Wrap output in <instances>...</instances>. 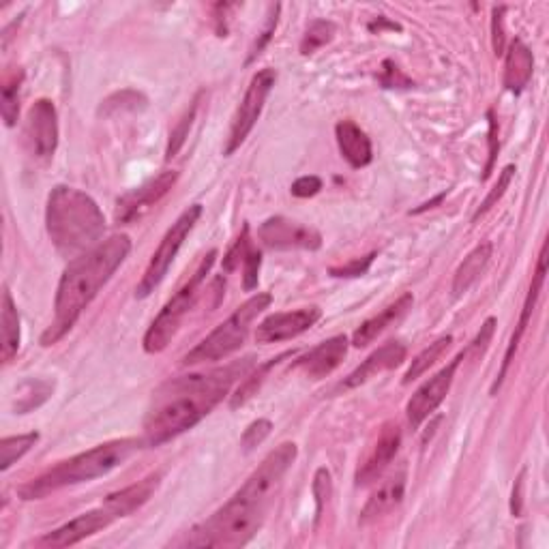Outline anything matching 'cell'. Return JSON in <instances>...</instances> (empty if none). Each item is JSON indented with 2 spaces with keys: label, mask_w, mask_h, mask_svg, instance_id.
I'll list each match as a JSON object with an SVG mask.
<instances>
[{
  "label": "cell",
  "mask_w": 549,
  "mask_h": 549,
  "mask_svg": "<svg viewBox=\"0 0 549 549\" xmlns=\"http://www.w3.org/2000/svg\"><path fill=\"white\" fill-rule=\"evenodd\" d=\"M279 487L262 472H251L224 507L187 534L189 547H241L256 537Z\"/></svg>",
  "instance_id": "3957f363"
},
{
  "label": "cell",
  "mask_w": 549,
  "mask_h": 549,
  "mask_svg": "<svg viewBox=\"0 0 549 549\" xmlns=\"http://www.w3.org/2000/svg\"><path fill=\"white\" fill-rule=\"evenodd\" d=\"M399 444H402V429H399V425L397 423L384 425L372 453L367 455L359 472H356V485H367L376 481L380 474L391 466V462L399 451Z\"/></svg>",
  "instance_id": "e0dca14e"
},
{
  "label": "cell",
  "mask_w": 549,
  "mask_h": 549,
  "mask_svg": "<svg viewBox=\"0 0 549 549\" xmlns=\"http://www.w3.org/2000/svg\"><path fill=\"white\" fill-rule=\"evenodd\" d=\"M46 228L58 254L76 260L101 243L106 217L99 204L84 191L56 185L48 196Z\"/></svg>",
  "instance_id": "277c9868"
},
{
  "label": "cell",
  "mask_w": 549,
  "mask_h": 549,
  "mask_svg": "<svg viewBox=\"0 0 549 549\" xmlns=\"http://www.w3.org/2000/svg\"><path fill=\"white\" fill-rule=\"evenodd\" d=\"M314 496H316V502H318V509H316V515L320 517L322 515V509H324V500H329L331 496V472L326 468H320L316 472V479H314Z\"/></svg>",
  "instance_id": "b9f144b4"
},
{
  "label": "cell",
  "mask_w": 549,
  "mask_h": 549,
  "mask_svg": "<svg viewBox=\"0 0 549 549\" xmlns=\"http://www.w3.org/2000/svg\"><path fill=\"white\" fill-rule=\"evenodd\" d=\"M196 108H198V103L194 101V106H191V110L181 118V121H178L176 129L170 133V144H168V151H166V159L170 161L172 157H176V153L181 151L187 136H189V127L191 123H194V118H196Z\"/></svg>",
  "instance_id": "836d02e7"
},
{
  "label": "cell",
  "mask_w": 549,
  "mask_h": 549,
  "mask_svg": "<svg viewBox=\"0 0 549 549\" xmlns=\"http://www.w3.org/2000/svg\"><path fill=\"white\" fill-rule=\"evenodd\" d=\"M320 189H322V181L318 176H301L292 183L290 191L296 198H311V196H316Z\"/></svg>",
  "instance_id": "7bdbcfd3"
},
{
  "label": "cell",
  "mask_w": 549,
  "mask_h": 549,
  "mask_svg": "<svg viewBox=\"0 0 549 549\" xmlns=\"http://www.w3.org/2000/svg\"><path fill=\"white\" fill-rule=\"evenodd\" d=\"M271 429H273V423L269 419H258L251 423L247 429H245V434L241 438V447L245 451H251V449H256L258 444H262L266 438H269L271 434Z\"/></svg>",
  "instance_id": "8d00e7d4"
},
{
  "label": "cell",
  "mask_w": 549,
  "mask_h": 549,
  "mask_svg": "<svg viewBox=\"0 0 549 549\" xmlns=\"http://www.w3.org/2000/svg\"><path fill=\"white\" fill-rule=\"evenodd\" d=\"M200 217H202V206L194 204V206H189V209L174 221L172 228L161 239L151 262H148V266H146V271H144L140 284L136 288L138 299H146V296L153 294L161 281L166 279L174 258L178 256V249L183 247L185 239L189 236V232L196 228Z\"/></svg>",
  "instance_id": "ba28073f"
},
{
  "label": "cell",
  "mask_w": 549,
  "mask_h": 549,
  "mask_svg": "<svg viewBox=\"0 0 549 549\" xmlns=\"http://www.w3.org/2000/svg\"><path fill=\"white\" fill-rule=\"evenodd\" d=\"M260 266H262V254L258 249L251 247L249 254L245 256V262H243V288L247 292H251L254 288H258V273H260Z\"/></svg>",
  "instance_id": "f35d334b"
},
{
  "label": "cell",
  "mask_w": 549,
  "mask_h": 549,
  "mask_svg": "<svg viewBox=\"0 0 549 549\" xmlns=\"http://www.w3.org/2000/svg\"><path fill=\"white\" fill-rule=\"evenodd\" d=\"M22 80H24V73L16 71L11 78L5 80V86H3V99H0V110H3V118H5L7 127H13L18 121Z\"/></svg>",
  "instance_id": "4dcf8cb0"
},
{
  "label": "cell",
  "mask_w": 549,
  "mask_h": 549,
  "mask_svg": "<svg viewBox=\"0 0 549 549\" xmlns=\"http://www.w3.org/2000/svg\"><path fill=\"white\" fill-rule=\"evenodd\" d=\"M376 258V251H372V254L365 256V258H356L344 266H333V269L329 271L333 277H361L369 271V266H372Z\"/></svg>",
  "instance_id": "ab89813d"
},
{
  "label": "cell",
  "mask_w": 549,
  "mask_h": 549,
  "mask_svg": "<svg viewBox=\"0 0 549 549\" xmlns=\"http://www.w3.org/2000/svg\"><path fill=\"white\" fill-rule=\"evenodd\" d=\"M112 99L118 101V103H112V101H108V99L103 101V106H101V112H103V114H110L112 110H125V108H129V110H138V108H144V106H146V97L140 95V93H136V91L116 93V95H112Z\"/></svg>",
  "instance_id": "d590c367"
},
{
  "label": "cell",
  "mask_w": 549,
  "mask_h": 549,
  "mask_svg": "<svg viewBox=\"0 0 549 549\" xmlns=\"http://www.w3.org/2000/svg\"><path fill=\"white\" fill-rule=\"evenodd\" d=\"M522 487H524V472L519 474V479H517V489H513V504H511V511H513V515H519V513H522Z\"/></svg>",
  "instance_id": "7dc6e473"
},
{
  "label": "cell",
  "mask_w": 549,
  "mask_h": 549,
  "mask_svg": "<svg viewBox=\"0 0 549 549\" xmlns=\"http://www.w3.org/2000/svg\"><path fill=\"white\" fill-rule=\"evenodd\" d=\"M545 275H547V241L543 243L541 247V254H539V262H537V271H534L532 275V284H530V290H528V296H526V303H524V309H522V318H519L517 326H515V333L509 341V348H507V354H504V361H502V367H500V372H498V378L494 382V387H492V393L496 395V391L502 387V382H504V376H507L509 372V367L513 363V356L517 352V346H519V341H522L526 329H528V322L532 318V311L534 307H537V301H539V296H541V290H543V284H545Z\"/></svg>",
  "instance_id": "2e32d148"
},
{
  "label": "cell",
  "mask_w": 549,
  "mask_h": 549,
  "mask_svg": "<svg viewBox=\"0 0 549 549\" xmlns=\"http://www.w3.org/2000/svg\"><path fill=\"white\" fill-rule=\"evenodd\" d=\"M335 35V24L329 22V20H316L311 22L309 28L303 35V41H301V54L303 56H309L314 54L316 50H320L322 46H326Z\"/></svg>",
  "instance_id": "1f68e13d"
},
{
  "label": "cell",
  "mask_w": 549,
  "mask_h": 549,
  "mask_svg": "<svg viewBox=\"0 0 549 549\" xmlns=\"http://www.w3.org/2000/svg\"><path fill=\"white\" fill-rule=\"evenodd\" d=\"M249 361V359H247ZM232 363L211 374L187 376L168 384V393L159 397V406L144 421V444L159 447L187 429L196 427L230 393L236 378H241L251 363Z\"/></svg>",
  "instance_id": "6da1fadb"
},
{
  "label": "cell",
  "mask_w": 549,
  "mask_h": 549,
  "mask_svg": "<svg viewBox=\"0 0 549 549\" xmlns=\"http://www.w3.org/2000/svg\"><path fill=\"white\" fill-rule=\"evenodd\" d=\"M251 249V239H249V226L243 228V234L236 239V243L230 247L228 254L224 256V271L226 273H234L239 269L241 262H245V256L249 254Z\"/></svg>",
  "instance_id": "e575fe53"
},
{
  "label": "cell",
  "mask_w": 549,
  "mask_h": 549,
  "mask_svg": "<svg viewBox=\"0 0 549 549\" xmlns=\"http://www.w3.org/2000/svg\"><path fill=\"white\" fill-rule=\"evenodd\" d=\"M20 350V314L11 299L9 288L3 292V329H0V359L5 365L13 361Z\"/></svg>",
  "instance_id": "484cf974"
},
{
  "label": "cell",
  "mask_w": 549,
  "mask_h": 549,
  "mask_svg": "<svg viewBox=\"0 0 549 549\" xmlns=\"http://www.w3.org/2000/svg\"><path fill=\"white\" fill-rule=\"evenodd\" d=\"M215 258H217V249L209 251V254L204 256V260L200 262L196 273L189 277L187 284L181 290H178L166 305H163V309L159 311V316L153 320L151 326H148V331L144 335V350L148 354H157V352H163L168 348V344L172 341V337L176 335V331L181 329L185 316L189 314L191 307L196 305L200 288H202V281L206 279V275L211 273Z\"/></svg>",
  "instance_id": "52a82bcc"
},
{
  "label": "cell",
  "mask_w": 549,
  "mask_h": 549,
  "mask_svg": "<svg viewBox=\"0 0 549 549\" xmlns=\"http://www.w3.org/2000/svg\"><path fill=\"white\" fill-rule=\"evenodd\" d=\"M494 329H496V318H487L485 324L481 326L477 339H474V344L470 348L474 352H477V354H479V350L483 352L487 348V344H489V339H492V335H494Z\"/></svg>",
  "instance_id": "f6af8a7d"
},
{
  "label": "cell",
  "mask_w": 549,
  "mask_h": 549,
  "mask_svg": "<svg viewBox=\"0 0 549 549\" xmlns=\"http://www.w3.org/2000/svg\"><path fill=\"white\" fill-rule=\"evenodd\" d=\"M380 82L384 88H410L412 82L404 76L402 71H399V67L393 63V61H384L382 63V73H380Z\"/></svg>",
  "instance_id": "60d3db41"
},
{
  "label": "cell",
  "mask_w": 549,
  "mask_h": 549,
  "mask_svg": "<svg viewBox=\"0 0 549 549\" xmlns=\"http://www.w3.org/2000/svg\"><path fill=\"white\" fill-rule=\"evenodd\" d=\"M487 118H489V161H487V166H485L483 181H485V178H489V174H492L494 161H496V155H498V123H496L494 110L487 112Z\"/></svg>",
  "instance_id": "ee69618b"
},
{
  "label": "cell",
  "mask_w": 549,
  "mask_h": 549,
  "mask_svg": "<svg viewBox=\"0 0 549 549\" xmlns=\"http://www.w3.org/2000/svg\"><path fill=\"white\" fill-rule=\"evenodd\" d=\"M534 73V56L522 39H513L504 61V88L519 95L528 86Z\"/></svg>",
  "instance_id": "603a6c76"
},
{
  "label": "cell",
  "mask_w": 549,
  "mask_h": 549,
  "mask_svg": "<svg viewBox=\"0 0 549 549\" xmlns=\"http://www.w3.org/2000/svg\"><path fill=\"white\" fill-rule=\"evenodd\" d=\"M322 318L320 307H303L296 311H284V314H273L264 318L256 329L258 344H279L309 331Z\"/></svg>",
  "instance_id": "5bb4252c"
},
{
  "label": "cell",
  "mask_w": 549,
  "mask_h": 549,
  "mask_svg": "<svg viewBox=\"0 0 549 549\" xmlns=\"http://www.w3.org/2000/svg\"><path fill=\"white\" fill-rule=\"evenodd\" d=\"M502 13L504 7L494 9V22H492V31H494V52L500 56L504 54V31H502Z\"/></svg>",
  "instance_id": "bcb514c9"
},
{
  "label": "cell",
  "mask_w": 549,
  "mask_h": 549,
  "mask_svg": "<svg viewBox=\"0 0 549 549\" xmlns=\"http://www.w3.org/2000/svg\"><path fill=\"white\" fill-rule=\"evenodd\" d=\"M54 393V382L48 380H28L18 389L16 399V412L26 414L35 408H39L43 402H48L50 395Z\"/></svg>",
  "instance_id": "83f0119b"
},
{
  "label": "cell",
  "mask_w": 549,
  "mask_h": 549,
  "mask_svg": "<svg viewBox=\"0 0 549 549\" xmlns=\"http://www.w3.org/2000/svg\"><path fill=\"white\" fill-rule=\"evenodd\" d=\"M492 254H494V245L489 241L477 245L470 251V254L464 258V262L457 266V271L453 275V296H462L477 284L481 275L485 273L489 260H492Z\"/></svg>",
  "instance_id": "d4e9b609"
},
{
  "label": "cell",
  "mask_w": 549,
  "mask_h": 549,
  "mask_svg": "<svg viewBox=\"0 0 549 549\" xmlns=\"http://www.w3.org/2000/svg\"><path fill=\"white\" fill-rule=\"evenodd\" d=\"M335 136L339 151L344 159L350 163L352 168H365L372 163L374 151H372V140L367 138V133L356 125L354 121H341L335 127Z\"/></svg>",
  "instance_id": "7402d4cb"
},
{
  "label": "cell",
  "mask_w": 549,
  "mask_h": 549,
  "mask_svg": "<svg viewBox=\"0 0 549 549\" xmlns=\"http://www.w3.org/2000/svg\"><path fill=\"white\" fill-rule=\"evenodd\" d=\"M131 251V239L127 234H114L108 241H101L86 254L71 260L61 281H58L54 299V320L41 335V346H54L61 341L84 309L95 301L101 288L108 284L112 275L121 269Z\"/></svg>",
  "instance_id": "7a4b0ae2"
},
{
  "label": "cell",
  "mask_w": 549,
  "mask_h": 549,
  "mask_svg": "<svg viewBox=\"0 0 549 549\" xmlns=\"http://www.w3.org/2000/svg\"><path fill=\"white\" fill-rule=\"evenodd\" d=\"M144 440L138 438H123V440H112L106 444H99V447L84 451L76 457H69L65 462L52 466L37 479L28 481L20 487V498L22 500H39L46 498L52 492H58L63 487L80 485L95 481L99 477H106L118 466H123L127 459L140 451Z\"/></svg>",
  "instance_id": "5b68a950"
},
{
  "label": "cell",
  "mask_w": 549,
  "mask_h": 549,
  "mask_svg": "<svg viewBox=\"0 0 549 549\" xmlns=\"http://www.w3.org/2000/svg\"><path fill=\"white\" fill-rule=\"evenodd\" d=\"M176 178H178L176 170H166L157 174L155 178H151L148 183L140 185L138 189L129 191V194H125L123 198H118L116 213H114L116 224L127 226L144 217L163 196H168V191L174 187Z\"/></svg>",
  "instance_id": "7c38bea8"
},
{
  "label": "cell",
  "mask_w": 549,
  "mask_h": 549,
  "mask_svg": "<svg viewBox=\"0 0 549 549\" xmlns=\"http://www.w3.org/2000/svg\"><path fill=\"white\" fill-rule=\"evenodd\" d=\"M37 440H39L37 432L0 440V455H3V457H0V470L7 472L13 464L18 462V459H22L28 451L35 447Z\"/></svg>",
  "instance_id": "f1b7e54d"
},
{
  "label": "cell",
  "mask_w": 549,
  "mask_h": 549,
  "mask_svg": "<svg viewBox=\"0 0 549 549\" xmlns=\"http://www.w3.org/2000/svg\"><path fill=\"white\" fill-rule=\"evenodd\" d=\"M451 344H453V337H451V335H444V337L436 339L434 344H429V346L417 356V359L412 361V365L408 367V372L404 374V384L414 382L417 378H421L429 367H434V365L442 359L444 352H447V350L451 348Z\"/></svg>",
  "instance_id": "4316f807"
},
{
  "label": "cell",
  "mask_w": 549,
  "mask_h": 549,
  "mask_svg": "<svg viewBox=\"0 0 549 549\" xmlns=\"http://www.w3.org/2000/svg\"><path fill=\"white\" fill-rule=\"evenodd\" d=\"M406 481H408L406 466H399L391 477L384 479L376 492L365 502V507L361 511V524H372L378 517L387 515L395 507H399V502L404 500V494H406Z\"/></svg>",
  "instance_id": "ffe728a7"
},
{
  "label": "cell",
  "mask_w": 549,
  "mask_h": 549,
  "mask_svg": "<svg viewBox=\"0 0 549 549\" xmlns=\"http://www.w3.org/2000/svg\"><path fill=\"white\" fill-rule=\"evenodd\" d=\"M279 11H281V5H271L269 7V20H266L264 31L260 33L258 41L254 43V48H251V54L247 58V63H254L256 58L260 56V52L266 48V43H269L271 37L275 35V28H277V22H279Z\"/></svg>",
  "instance_id": "74e56055"
},
{
  "label": "cell",
  "mask_w": 549,
  "mask_h": 549,
  "mask_svg": "<svg viewBox=\"0 0 549 549\" xmlns=\"http://www.w3.org/2000/svg\"><path fill=\"white\" fill-rule=\"evenodd\" d=\"M24 146L37 159L54 157L58 146V112L50 99H39L28 110Z\"/></svg>",
  "instance_id": "30bf717a"
},
{
  "label": "cell",
  "mask_w": 549,
  "mask_h": 549,
  "mask_svg": "<svg viewBox=\"0 0 549 549\" xmlns=\"http://www.w3.org/2000/svg\"><path fill=\"white\" fill-rule=\"evenodd\" d=\"M116 515L106 507V504H101L99 509L86 511L78 517H73L71 522L63 524L61 528H56L52 532H48L46 537H41L37 541V545L43 547H71L78 545L80 541L93 537L99 530L108 528L112 522H116Z\"/></svg>",
  "instance_id": "9a60e30c"
},
{
  "label": "cell",
  "mask_w": 549,
  "mask_h": 549,
  "mask_svg": "<svg viewBox=\"0 0 549 549\" xmlns=\"http://www.w3.org/2000/svg\"><path fill=\"white\" fill-rule=\"evenodd\" d=\"M281 359H284V356H277V359H271L269 363L260 365L254 374H249V376L241 382V387L230 395V408H241V406H245V404L249 402V399L258 393L260 384L264 382L266 374H269L271 369L277 365V361H281Z\"/></svg>",
  "instance_id": "f546056e"
},
{
  "label": "cell",
  "mask_w": 549,
  "mask_h": 549,
  "mask_svg": "<svg viewBox=\"0 0 549 549\" xmlns=\"http://www.w3.org/2000/svg\"><path fill=\"white\" fill-rule=\"evenodd\" d=\"M157 487H159V474H153V477H146L138 483H133L121 489V492L110 494L103 504H106V507L121 519L131 515L133 511H138L142 504L151 500V496L157 492Z\"/></svg>",
  "instance_id": "cb8c5ba5"
},
{
  "label": "cell",
  "mask_w": 549,
  "mask_h": 549,
  "mask_svg": "<svg viewBox=\"0 0 549 549\" xmlns=\"http://www.w3.org/2000/svg\"><path fill=\"white\" fill-rule=\"evenodd\" d=\"M271 303H273V296L269 292L254 294L241 307H236L234 314L226 322H221L209 337H204L194 350L187 352L181 363L183 365L213 363V361L226 359V356L234 354L236 350H241L251 331V324L256 322V318L264 309H269Z\"/></svg>",
  "instance_id": "8992f818"
},
{
  "label": "cell",
  "mask_w": 549,
  "mask_h": 549,
  "mask_svg": "<svg viewBox=\"0 0 549 549\" xmlns=\"http://www.w3.org/2000/svg\"><path fill=\"white\" fill-rule=\"evenodd\" d=\"M464 356H466V352H459L447 367H442L434 378H429L423 387H419L417 393L410 397V402L406 406V414H408V423L412 425V429H419L438 410V406L444 402V397L449 395L455 372H457L459 363L464 361Z\"/></svg>",
  "instance_id": "8fae6325"
},
{
  "label": "cell",
  "mask_w": 549,
  "mask_h": 549,
  "mask_svg": "<svg viewBox=\"0 0 549 549\" xmlns=\"http://www.w3.org/2000/svg\"><path fill=\"white\" fill-rule=\"evenodd\" d=\"M258 236L266 247L275 251H292V249L316 251L322 247V234L318 230L303 226L299 221H292L281 215L266 219L258 230Z\"/></svg>",
  "instance_id": "4fadbf2b"
},
{
  "label": "cell",
  "mask_w": 549,
  "mask_h": 549,
  "mask_svg": "<svg viewBox=\"0 0 549 549\" xmlns=\"http://www.w3.org/2000/svg\"><path fill=\"white\" fill-rule=\"evenodd\" d=\"M348 354V337L335 335L322 341L316 348H311L303 359L296 361V367L303 369L305 376L311 380H320L333 374Z\"/></svg>",
  "instance_id": "ac0fdd59"
},
{
  "label": "cell",
  "mask_w": 549,
  "mask_h": 549,
  "mask_svg": "<svg viewBox=\"0 0 549 549\" xmlns=\"http://www.w3.org/2000/svg\"><path fill=\"white\" fill-rule=\"evenodd\" d=\"M513 176H515V166H507V168H504V170L500 172L498 183L494 185L492 191H489L487 198L481 202V206L477 209V213H474L472 221H479V217H483V215H485L489 209H492V206L504 196V191L509 189V185H511V181H513Z\"/></svg>",
  "instance_id": "d6a6232c"
},
{
  "label": "cell",
  "mask_w": 549,
  "mask_h": 549,
  "mask_svg": "<svg viewBox=\"0 0 549 549\" xmlns=\"http://www.w3.org/2000/svg\"><path fill=\"white\" fill-rule=\"evenodd\" d=\"M406 354H408V350H406V346L402 344V341H389V344H384L382 348H378L376 352L369 354L367 359L344 380L341 387L356 389V387H361V384L369 382V380L384 374V372H391V369L399 367L406 361Z\"/></svg>",
  "instance_id": "d6986e66"
},
{
  "label": "cell",
  "mask_w": 549,
  "mask_h": 549,
  "mask_svg": "<svg viewBox=\"0 0 549 549\" xmlns=\"http://www.w3.org/2000/svg\"><path fill=\"white\" fill-rule=\"evenodd\" d=\"M275 80H277L275 69H262V71L256 73L254 78H251L247 91H245V97L241 101V106L234 114L230 138H228V144L224 148L226 157H230V155H234L236 151H239V148L243 146V142L247 140V136L251 133V129L256 127L258 118L264 110V103L273 91Z\"/></svg>",
  "instance_id": "9c48e42d"
},
{
  "label": "cell",
  "mask_w": 549,
  "mask_h": 549,
  "mask_svg": "<svg viewBox=\"0 0 549 549\" xmlns=\"http://www.w3.org/2000/svg\"><path fill=\"white\" fill-rule=\"evenodd\" d=\"M412 305H414V296H412V292H406V294L399 296V299H397L393 305L384 307V309L380 311V314H376L374 318L365 320V322L359 326V329L354 331V335H352V346H356V348H365V346H369V344H374V341H376L384 331L391 329V326H395L399 320H402V318L408 314V311L412 309Z\"/></svg>",
  "instance_id": "44dd1931"
}]
</instances>
